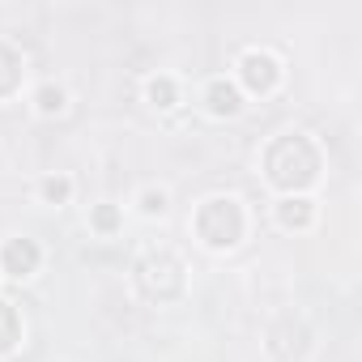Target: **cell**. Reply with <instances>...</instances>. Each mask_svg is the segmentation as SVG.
<instances>
[{
	"mask_svg": "<svg viewBox=\"0 0 362 362\" xmlns=\"http://www.w3.org/2000/svg\"><path fill=\"white\" fill-rule=\"evenodd\" d=\"M264 170H269V184H273V188L294 192V188H307L311 179H315V170H320V153H315V145H311L307 136L290 132V136H281V141L269 145V153H264Z\"/></svg>",
	"mask_w": 362,
	"mask_h": 362,
	"instance_id": "obj_1",
	"label": "cell"
},
{
	"mask_svg": "<svg viewBox=\"0 0 362 362\" xmlns=\"http://www.w3.org/2000/svg\"><path fill=\"white\" fill-rule=\"evenodd\" d=\"M197 230L209 247H235L239 235H243V214L235 201H205L201 214H197Z\"/></svg>",
	"mask_w": 362,
	"mask_h": 362,
	"instance_id": "obj_2",
	"label": "cell"
},
{
	"mask_svg": "<svg viewBox=\"0 0 362 362\" xmlns=\"http://www.w3.org/2000/svg\"><path fill=\"white\" fill-rule=\"evenodd\" d=\"M136 281L149 298H175L184 290V264H179L170 252H158V256H145L136 264Z\"/></svg>",
	"mask_w": 362,
	"mask_h": 362,
	"instance_id": "obj_3",
	"label": "cell"
},
{
	"mask_svg": "<svg viewBox=\"0 0 362 362\" xmlns=\"http://www.w3.org/2000/svg\"><path fill=\"white\" fill-rule=\"evenodd\" d=\"M243 81H247V90L269 94V90L277 86V64H273V56H264V52H247V56H243Z\"/></svg>",
	"mask_w": 362,
	"mask_h": 362,
	"instance_id": "obj_4",
	"label": "cell"
},
{
	"mask_svg": "<svg viewBox=\"0 0 362 362\" xmlns=\"http://www.w3.org/2000/svg\"><path fill=\"white\" fill-rule=\"evenodd\" d=\"M0 264H5V273H13V277H26V273L39 269V247L30 239H9L5 252H0Z\"/></svg>",
	"mask_w": 362,
	"mask_h": 362,
	"instance_id": "obj_5",
	"label": "cell"
},
{
	"mask_svg": "<svg viewBox=\"0 0 362 362\" xmlns=\"http://www.w3.org/2000/svg\"><path fill=\"white\" fill-rule=\"evenodd\" d=\"M18 81H22V56H18L9 43H0V98L13 94Z\"/></svg>",
	"mask_w": 362,
	"mask_h": 362,
	"instance_id": "obj_6",
	"label": "cell"
},
{
	"mask_svg": "<svg viewBox=\"0 0 362 362\" xmlns=\"http://www.w3.org/2000/svg\"><path fill=\"white\" fill-rule=\"evenodd\" d=\"M243 103H239V90L230 86V81H214L209 86V111L214 115H235Z\"/></svg>",
	"mask_w": 362,
	"mask_h": 362,
	"instance_id": "obj_7",
	"label": "cell"
},
{
	"mask_svg": "<svg viewBox=\"0 0 362 362\" xmlns=\"http://www.w3.org/2000/svg\"><path fill=\"white\" fill-rule=\"evenodd\" d=\"M22 337V324H18V311L9 303H0V354H9Z\"/></svg>",
	"mask_w": 362,
	"mask_h": 362,
	"instance_id": "obj_8",
	"label": "cell"
},
{
	"mask_svg": "<svg viewBox=\"0 0 362 362\" xmlns=\"http://www.w3.org/2000/svg\"><path fill=\"white\" fill-rule=\"evenodd\" d=\"M311 222V205L307 201H286L281 205V226H307Z\"/></svg>",
	"mask_w": 362,
	"mask_h": 362,
	"instance_id": "obj_9",
	"label": "cell"
},
{
	"mask_svg": "<svg viewBox=\"0 0 362 362\" xmlns=\"http://www.w3.org/2000/svg\"><path fill=\"white\" fill-rule=\"evenodd\" d=\"M149 98H153L158 107H170V103H175V86H170L166 77H158V81H149Z\"/></svg>",
	"mask_w": 362,
	"mask_h": 362,
	"instance_id": "obj_10",
	"label": "cell"
},
{
	"mask_svg": "<svg viewBox=\"0 0 362 362\" xmlns=\"http://www.w3.org/2000/svg\"><path fill=\"white\" fill-rule=\"evenodd\" d=\"M60 107H64V90L43 86V90H39V111H47V115H52V111H60Z\"/></svg>",
	"mask_w": 362,
	"mask_h": 362,
	"instance_id": "obj_11",
	"label": "cell"
},
{
	"mask_svg": "<svg viewBox=\"0 0 362 362\" xmlns=\"http://www.w3.org/2000/svg\"><path fill=\"white\" fill-rule=\"evenodd\" d=\"M43 197H47V201H56V205H60V201H69V179H47V184H43Z\"/></svg>",
	"mask_w": 362,
	"mask_h": 362,
	"instance_id": "obj_12",
	"label": "cell"
},
{
	"mask_svg": "<svg viewBox=\"0 0 362 362\" xmlns=\"http://www.w3.org/2000/svg\"><path fill=\"white\" fill-rule=\"evenodd\" d=\"M115 222H119V214H115L111 205H103V209L94 214V226H98V230H115Z\"/></svg>",
	"mask_w": 362,
	"mask_h": 362,
	"instance_id": "obj_13",
	"label": "cell"
},
{
	"mask_svg": "<svg viewBox=\"0 0 362 362\" xmlns=\"http://www.w3.org/2000/svg\"><path fill=\"white\" fill-rule=\"evenodd\" d=\"M141 209H145V214H162V209H166V197H162V192H149Z\"/></svg>",
	"mask_w": 362,
	"mask_h": 362,
	"instance_id": "obj_14",
	"label": "cell"
}]
</instances>
